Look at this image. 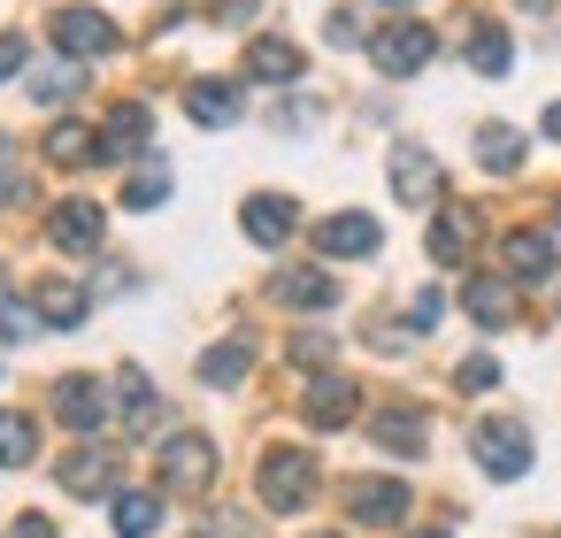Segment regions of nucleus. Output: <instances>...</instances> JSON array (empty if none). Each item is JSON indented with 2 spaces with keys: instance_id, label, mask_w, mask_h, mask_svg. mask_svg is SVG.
<instances>
[{
  "instance_id": "nucleus-36",
  "label": "nucleus",
  "mask_w": 561,
  "mask_h": 538,
  "mask_svg": "<svg viewBox=\"0 0 561 538\" xmlns=\"http://www.w3.org/2000/svg\"><path fill=\"white\" fill-rule=\"evenodd\" d=\"M285 354H293V362H300V369H323V362H331V346H323V339H316V331H308V339H293V346H285Z\"/></svg>"
},
{
  "instance_id": "nucleus-32",
  "label": "nucleus",
  "mask_w": 561,
  "mask_h": 538,
  "mask_svg": "<svg viewBox=\"0 0 561 538\" xmlns=\"http://www.w3.org/2000/svg\"><path fill=\"white\" fill-rule=\"evenodd\" d=\"M454 385H461V392H492V385H500V362H492V354H477V362H461V369H454Z\"/></svg>"
},
{
  "instance_id": "nucleus-30",
  "label": "nucleus",
  "mask_w": 561,
  "mask_h": 538,
  "mask_svg": "<svg viewBox=\"0 0 561 538\" xmlns=\"http://www.w3.org/2000/svg\"><path fill=\"white\" fill-rule=\"evenodd\" d=\"M201 377H208V385H239V377H247V339L208 346V354H201Z\"/></svg>"
},
{
  "instance_id": "nucleus-6",
  "label": "nucleus",
  "mask_w": 561,
  "mask_h": 538,
  "mask_svg": "<svg viewBox=\"0 0 561 538\" xmlns=\"http://www.w3.org/2000/svg\"><path fill=\"white\" fill-rule=\"evenodd\" d=\"M101 231H108L101 201H55V208H47V239H55L62 254H101Z\"/></svg>"
},
{
  "instance_id": "nucleus-43",
  "label": "nucleus",
  "mask_w": 561,
  "mask_h": 538,
  "mask_svg": "<svg viewBox=\"0 0 561 538\" xmlns=\"http://www.w3.org/2000/svg\"><path fill=\"white\" fill-rule=\"evenodd\" d=\"M415 538H446V530H415Z\"/></svg>"
},
{
  "instance_id": "nucleus-38",
  "label": "nucleus",
  "mask_w": 561,
  "mask_h": 538,
  "mask_svg": "<svg viewBox=\"0 0 561 538\" xmlns=\"http://www.w3.org/2000/svg\"><path fill=\"white\" fill-rule=\"evenodd\" d=\"M262 0H216V24H254Z\"/></svg>"
},
{
  "instance_id": "nucleus-22",
  "label": "nucleus",
  "mask_w": 561,
  "mask_h": 538,
  "mask_svg": "<svg viewBox=\"0 0 561 538\" xmlns=\"http://www.w3.org/2000/svg\"><path fill=\"white\" fill-rule=\"evenodd\" d=\"M461 55H469V70H477V78H507V70H515L507 32H500V24H484V16L469 24V47H461Z\"/></svg>"
},
{
  "instance_id": "nucleus-13",
  "label": "nucleus",
  "mask_w": 561,
  "mask_h": 538,
  "mask_svg": "<svg viewBox=\"0 0 561 538\" xmlns=\"http://www.w3.org/2000/svg\"><path fill=\"white\" fill-rule=\"evenodd\" d=\"M270 300L293 308V316H323V308L339 300V285H331L323 270H277V277H270Z\"/></svg>"
},
{
  "instance_id": "nucleus-15",
  "label": "nucleus",
  "mask_w": 561,
  "mask_h": 538,
  "mask_svg": "<svg viewBox=\"0 0 561 538\" xmlns=\"http://www.w3.org/2000/svg\"><path fill=\"white\" fill-rule=\"evenodd\" d=\"M55 415H62L70 431H101V415H108L101 377H62V385H55Z\"/></svg>"
},
{
  "instance_id": "nucleus-23",
  "label": "nucleus",
  "mask_w": 561,
  "mask_h": 538,
  "mask_svg": "<svg viewBox=\"0 0 561 538\" xmlns=\"http://www.w3.org/2000/svg\"><path fill=\"white\" fill-rule=\"evenodd\" d=\"M147 131H154V124H147V108H139V101H124V108L108 116V131H101V162L139 154V147H147Z\"/></svg>"
},
{
  "instance_id": "nucleus-18",
  "label": "nucleus",
  "mask_w": 561,
  "mask_h": 538,
  "mask_svg": "<svg viewBox=\"0 0 561 538\" xmlns=\"http://www.w3.org/2000/svg\"><path fill=\"white\" fill-rule=\"evenodd\" d=\"M185 108H193V124L224 131V124H239V85H224V78H201V85H185Z\"/></svg>"
},
{
  "instance_id": "nucleus-2",
  "label": "nucleus",
  "mask_w": 561,
  "mask_h": 538,
  "mask_svg": "<svg viewBox=\"0 0 561 538\" xmlns=\"http://www.w3.org/2000/svg\"><path fill=\"white\" fill-rule=\"evenodd\" d=\"M47 39H55L70 62H101V55L124 47V32H116L101 9H55V16H47Z\"/></svg>"
},
{
  "instance_id": "nucleus-29",
  "label": "nucleus",
  "mask_w": 561,
  "mask_h": 538,
  "mask_svg": "<svg viewBox=\"0 0 561 538\" xmlns=\"http://www.w3.org/2000/svg\"><path fill=\"white\" fill-rule=\"evenodd\" d=\"M477 162H484V170H515V162H523V139H515L507 124H484V131H477Z\"/></svg>"
},
{
  "instance_id": "nucleus-21",
  "label": "nucleus",
  "mask_w": 561,
  "mask_h": 538,
  "mask_svg": "<svg viewBox=\"0 0 561 538\" xmlns=\"http://www.w3.org/2000/svg\"><path fill=\"white\" fill-rule=\"evenodd\" d=\"M24 461H39V415L0 408V469H24Z\"/></svg>"
},
{
  "instance_id": "nucleus-34",
  "label": "nucleus",
  "mask_w": 561,
  "mask_h": 538,
  "mask_svg": "<svg viewBox=\"0 0 561 538\" xmlns=\"http://www.w3.org/2000/svg\"><path fill=\"white\" fill-rule=\"evenodd\" d=\"M24 201V170H16V139H0V208Z\"/></svg>"
},
{
  "instance_id": "nucleus-25",
  "label": "nucleus",
  "mask_w": 561,
  "mask_h": 538,
  "mask_svg": "<svg viewBox=\"0 0 561 538\" xmlns=\"http://www.w3.org/2000/svg\"><path fill=\"white\" fill-rule=\"evenodd\" d=\"M469 239H477V216H469V208H446V216L431 224V262H461Z\"/></svg>"
},
{
  "instance_id": "nucleus-44",
  "label": "nucleus",
  "mask_w": 561,
  "mask_h": 538,
  "mask_svg": "<svg viewBox=\"0 0 561 538\" xmlns=\"http://www.w3.org/2000/svg\"><path fill=\"white\" fill-rule=\"evenodd\" d=\"M316 538H339V530H316Z\"/></svg>"
},
{
  "instance_id": "nucleus-37",
  "label": "nucleus",
  "mask_w": 561,
  "mask_h": 538,
  "mask_svg": "<svg viewBox=\"0 0 561 538\" xmlns=\"http://www.w3.org/2000/svg\"><path fill=\"white\" fill-rule=\"evenodd\" d=\"M24 55H32V47H24V39H16V32H9V39H0V85H9V78H16V70H24Z\"/></svg>"
},
{
  "instance_id": "nucleus-42",
  "label": "nucleus",
  "mask_w": 561,
  "mask_h": 538,
  "mask_svg": "<svg viewBox=\"0 0 561 538\" xmlns=\"http://www.w3.org/2000/svg\"><path fill=\"white\" fill-rule=\"evenodd\" d=\"M377 9H415V0H377Z\"/></svg>"
},
{
  "instance_id": "nucleus-1",
  "label": "nucleus",
  "mask_w": 561,
  "mask_h": 538,
  "mask_svg": "<svg viewBox=\"0 0 561 538\" xmlns=\"http://www.w3.org/2000/svg\"><path fill=\"white\" fill-rule=\"evenodd\" d=\"M469 454H477V469L484 477H523L530 469V423L523 415H477L469 423Z\"/></svg>"
},
{
  "instance_id": "nucleus-3",
  "label": "nucleus",
  "mask_w": 561,
  "mask_h": 538,
  "mask_svg": "<svg viewBox=\"0 0 561 538\" xmlns=\"http://www.w3.org/2000/svg\"><path fill=\"white\" fill-rule=\"evenodd\" d=\"M316 500V461L300 454V446H277V454H262V507H277V515H300Z\"/></svg>"
},
{
  "instance_id": "nucleus-28",
  "label": "nucleus",
  "mask_w": 561,
  "mask_h": 538,
  "mask_svg": "<svg viewBox=\"0 0 561 538\" xmlns=\"http://www.w3.org/2000/svg\"><path fill=\"white\" fill-rule=\"evenodd\" d=\"M32 93H39L47 108H62V101H78V93H85V62H47V70L32 78Z\"/></svg>"
},
{
  "instance_id": "nucleus-41",
  "label": "nucleus",
  "mask_w": 561,
  "mask_h": 538,
  "mask_svg": "<svg viewBox=\"0 0 561 538\" xmlns=\"http://www.w3.org/2000/svg\"><path fill=\"white\" fill-rule=\"evenodd\" d=\"M546 139H561V101H553V108H546Z\"/></svg>"
},
{
  "instance_id": "nucleus-31",
  "label": "nucleus",
  "mask_w": 561,
  "mask_h": 538,
  "mask_svg": "<svg viewBox=\"0 0 561 538\" xmlns=\"http://www.w3.org/2000/svg\"><path fill=\"white\" fill-rule=\"evenodd\" d=\"M162 201H170V170H139L124 185V208H162Z\"/></svg>"
},
{
  "instance_id": "nucleus-35",
  "label": "nucleus",
  "mask_w": 561,
  "mask_h": 538,
  "mask_svg": "<svg viewBox=\"0 0 561 538\" xmlns=\"http://www.w3.org/2000/svg\"><path fill=\"white\" fill-rule=\"evenodd\" d=\"M438 308H446V300H438V293H431V285H423V293H415V300H408V323H415V331H431V323H438Z\"/></svg>"
},
{
  "instance_id": "nucleus-11",
  "label": "nucleus",
  "mask_w": 561,
  "mask_h": 538,
  "mask_svg": "<svg viewBox=\"0 0 561 538\" xmlns=\"http://www.w3.org/2000/svg\"><path fill=\"white\" fill-rule=\"evenodd\" d=\"M438 185H446V178H438V162H431L423 147H392V201H400V208H431Z\"/></svg>"
},
{
  "instance_id": "nucleus-4",
  "label": "nucleus",
  "mask_w": 561,
  "mask_h": 538,
  "mask_svg": "<svg viewBox=\"0 0 561 538\" xmlns=\"http://www.w3.org/2000/svg\"><path fill=\"white\" fill-rule=\"evenodd\" d=\"M431 55H438L431 24H385V32L369 39V62H377L385 78H415V70H431Z\"/></svg>"
},
{
  "instance_id": "nucleus-5",
  "label": "nucleus",
  "mask_w": 561,
  "mask_h": 538,
  "mask_svg": "<svg viewBox=\"0 0 561 538\" xmlns=\"http://www.w3.org/2000/svg\"><path fill=\"white\" fill-rule=\"evenodd\" d=\"M162 484L170 492H208L216 484V438H201V431L162 438Z\"/></svg>"
},
{
  "instance_id": "nucleus-17",
  "label": "nucleus",
  "mask_w": 561,
  "mask_h": 538,
  "mask_svg": "<svg viewBox=\"0 0 561 538\" xmlns=\"http://www.w3.org/2000/svg\"><path fill=\"white\" fill-rule=\"evenodd\" d=\"M247 78L254 85H293L300 78V47L293 39H254L247 47Z\"/></svg>"
},
{
  "instance_id": "nucleus-24",
  "label": "nucleus",
  "mask_w": 561,
  "mask_h": 538,
  "mask_svg": "<svg viewBox=\"0 0 561 538\" xmlns=\"http://www.w3.org/2000/svg\"><path fill=\"white\" fill-rule=\"evenodd\" d=\"M47 162H62V170H85V162H101V139H93L85 124H70V116H62V124L47 131Z\"/></svg>"
},
{
  "instance_id": "nucleus-19",
  "label": "nucleus",
  "mask_w": 561,
  "mask_h": 538,
  "mask_svg": "<svg viewBox=\"0 0 561 538\" xmlns=\"http://www.w3.org/2000/svg\"><path fill=\"white\" fill-rule=\"evenodd\" d=\"M369 438H377L385 454H423V446H431V423H423L415 408H385V415L369 423Z\"/></svg>"
},
{
  "instance_id": "nucleus-40",
  "label": "nucleus",
  "mask_w": 561,
  "mask_h": 538,
  "mask_svg": "<svg viewBox=\"0 0 561 538\" xmlns=\"http://www.w3.org/2000/svg\"><path fill=\"white\" fill-rule=\"evenodd\" d=\"M9 538H55V523H47V515H16V530H9Z\"/></svg>"
},
{
  "instance_id": "nucleus-26",
  "label": "nucleus",
  "mask_w": 561,
  "mask_h": 538,
  "mask_svg": "<svg viewBox=\"0 0 561 538\" xmlns=\"http://www.w3.org/2000/svg\"><path fill=\"white\" fill-rule=\"evenodd\" d=\"M469 316H477L484 331H507V323H515V300H507V285H500V277H469Z\"/></svg>"
},
{
  "instance_id": "nucleus-20",
  "label": "nucleus",
  "mask_w": 561,
  "mask_h": 538,
  "mask_svg": "<svg viewBox=\"0 0 561 538\" xmlns=\"http://www.w3.org/2000/svg\"><path fill=\"white\" fill-rule=\"evenodd\" d=\"M62 484H70L78 500H101V492L116 484V454H101V446H78V454L62 461Z\"/></svg>"
},
{
  "instance_id": "nucleus-9",
  "label": "nucleus",
  "mask_w": 561,
  "mask_h": 538,
  "mask_svg": "<svg viewBox=\"0 0 561 538\" xmlns=\"http://www.w3.org/2000/svg\"><path fill=\"white\" fill-rule=\"evenodd\" d=\"M346 515L369 523V530L400 523L408 515V477H362V484H346Z\"/></svg>"
},
{
  "instance_id": "nucleus-8",
  "label": "nucleus",
  "mask_w": 561,
  "mask_h": 538,
  "mask_svg": "<svg viewBox=\"0 0 561 538\" xmlns=\"http://www.w3.org/2000/svg\"><path fill=\"white\" fill-rule=\"evenodd\" d=\"M316 247H323L331 262H369V254H377V216L339 208V216H323V224H316Z\"/></svg>"
},
{
  "instance_id": "nucleus-7",
  "label": "nucleus",
  "mask_w": 561,
  "mask_h": 538,
  "mask_svg": "<svg viewBox=\"0 0 561 538\" xmlns=\"http://www.w3.org/2000/svg\"><path fill=\"white\" fill-rule=\"evenodd\" d=\"M354 408H362V385H354V377H339V369H316V385H308L300 415H308L316 431H346V423H354Z\"/></svg>"
},
{
  "instance_id": "nucleus-39",
  "label": "nucleus",
  "mask_w": 561,
  "mask_h": 538,
  "mask_svg": "<svg viewBox=\"0 0 561 538\" xmlns=\"http://www.w3.org/2000/svg\"><path fill=\"white\" fill-rule=\"evenodd\" d=\"M323 32H331V39H339V47H354V39H362V16H354V9H339V16H331V24H323Z\"/></svg>"
},
{
  "instance_id": "nucleus-27",
  "label": "nucleus",
  "mask_w": 561,
  "mask_h": 538,
  "mask_svg": "<svg viewBox=\"0 0 561 538\" xmlns=\"http://www.w3.org/2000/svg\"><path fill=\"white\" fill-rule=\"evenodd\" d=\"M116 530L124 538H154L162 530V492H116Z\"/></svg>"
},
{
  "instance_id": "nucleus-16",
  "label": "nucleus",
  "mask_w": 561,
  "mask_h": 538,
  "mask_svg": "<svg viewBox=\"0 0 561 538\" xmlns=\"http://www.w3.org/2000/svg\"><path fill=\"white\" fill-rule=\"evenodd\" d=\"M32 308H39V323H55V331H78L85 323V285H70V277H47L39 293H32Z\"/></svg>"
},
{
  "instance_id": "nucleus-10",
  "label": "nucleus",
  "mask_w": 561,
  "mask_h": 538,
  "mask_svg": "<svg viewBox=\"0 0 561 538\" xmlns=\"http://www.w3.org/2000/svg\"><path fill=\"white\" fill-rule=\"evenodd\" d=\"M239 231H247L254 247H285V239L300 231V201H285V193H254V201L239 208Z\"/></svg>"
},
{
  "instance_id": "nucleus-45",
  "label": "nucleus",
  "mask_w": 561,
  "mask_h": 538,
  "mask_svg": "<svg viewBox=\"0 0 561 538\" xmlns=\"http://www.w3.org/2000/svg\"><path fill=\"white\" fill-rule=\"evenodd\" d=\"M553 231H561V208H553Z\"/></svg>"
},
{
  "instance_id": "nucleus-14",
  "label": "nucleus",
  "mask_w": 561,
  "mask_h": 538,
  "mask_svg": "<svg viewBox=\"0 0 561 538\" xmlns=\"http://www.w3.org/2000/svg\"><path fill=\"white\" fill-rule=\"evenodd\" d=\"M116 415H124V431H154L162 423V392H154V377L139 362L116 369Z\"/></svg>"
},
{
  "instance_id": "nucleus-33",
  "label": "nucleus",
  "mask_w": 561,
  "mask_h": 538,
  "mask_svg": "<svg viewBox=\"0 0 561 538\" xmlns=\"http://www.w3.org/2000/svg\"><path fill=\"white\" fill-rule=\"evenodd\" d=\"M32 323H39V308H24L16 293H0V339H24Z\"/></svg>"
},
{
  "instance_id": "nucleus-12",
  "label": "nucleus",
  "mask_w": 561,
  "mask_h": 538,
  "mask_svg": "<svg viewBox=\"0 0 561 538\" xmlns=\"http://www.w3.org/2000/svg\"><path fill=\"white\" fill-rule=\"evenodd\" d=\"M500 262H507V277H523V285H546V277L561 270L553 231H507V239H500Z\"/></svg>"
}]
</instances>
